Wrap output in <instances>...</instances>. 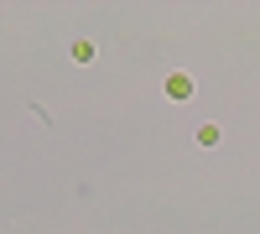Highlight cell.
<instances>
[{
  "instance_id": "obj_1",
  "label": "cell",
  "mask_w": 260,
  "mask_h": 234,
  "mask_svg": "<svg viewBox=\"0 0 260 234\" xmlns=\"http://www.w3.org/2000/svg\"><path fill=\"white\" fill-rule=\"evenodd\" d=\"M167 94H172V99H187V94H192V83H187L182 73H172V78H167Z\"/></svg>"
}]
</instances>
